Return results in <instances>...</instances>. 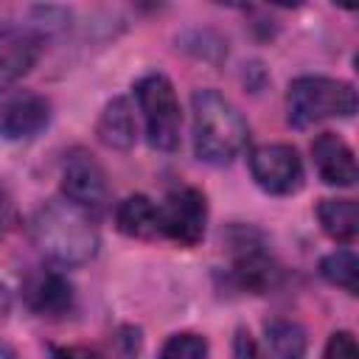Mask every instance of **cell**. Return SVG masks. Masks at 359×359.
Returning a JSON list of instances; mask_svg holds the SVG:
<instances>
[{
    "instance_id": "cell-1",
    "label": "cell",
    "mask_w": 359,
    "mask_h": 359,
    "mask_svg": "<svg viewBox=\"0 0 359 359\" xmlns=\"http://www.w3.org/2000/svg\"><path fill=\"white\" fill-rule=\"evenodd\" d=\"M31 236L42 255L59 266H81L98 252V230L93 216L65 196L45 202L34 213Z\"/></svg>"
},
{
    "instance_id": "cell-2",
    "label": "cell",
    "mask_w": 359,
    "mask_h": 359,
    "mask_svg": "<svg viewBox=\"0 0 359 359\" xmlns=\"http://www.w3.org/2000/svg\"><path fill=\"white\" fill-rule=\"evenodd\" d=\"M191 112H194L191 135H194L196 157L210 165L233 163L250 137L241 112L216 90H196L191 95Z\"/></svg>"
},
{
    "instance_id": "cell-3",
    "label": "cell",
    "mask_w": 359,
    "mask_h": 359,
    "mask_svg": "<svg viewBox=\"0 0 359 359\" xmlns=\"http://www.w3.org/2000/svg\"><path fill=\"white\" fill-rule=\"evenodd\" d=\"M353 112L356 90L342 79L297 76L286 90V121L294 129H306L328 118H351Z\"/></svg>"
},
{
    "instance_id": "cell-4",
    "label": "cell",
    "mask_w": 359,
    "mask_h": 359,
    "mask_svg": "<svg viewBox=\"0 0 359 359\" xmlns=\"http://www.w3.org/2000/svg\"><path fill=\"white\" fill-rule=\"evenodd\" d=\"M135 98L137 109L143 115L146 137L160 151H174L180 146V101L174 93V84L163 73H146L135 81Z\"/></svg>"
},
{
    "instance_id": "cell-5",
    "label": "cell",
    "mask_w": 359,
    "mask_h": 359,
    "mask_svg": "<svg viewBox=\"0 0 359 359\" xmlns=\"http://www.w3.org/2000/svg\"><path fill=\"white\" fill-rule=\"evenodd\" d=\"M157 216H160V236L163 238H168L180 247H194L202 241L205 224H208L205 194L199 188H191V185L171 188L165 194L163 205H157Z\"/></svg>"
},
{
    "instance_id": "cell-6",
    "label": "cell",
    "mask_w": 359,
    "mask_h": 359,
    "mask_svg": "<svg viewBox=\"0 0 359 359\" xmlns=\"http://www.w3.org/2000/svg\"><path fill=\"white\" fill-rule=\"evenodd\" d=\"M250 174L255 185L272 196H289L303 188V160L286 143H264L250 151Z\"/></svg>"
},
{
    "instance_id": "cell-7",
    "label": "cell",
    "mask_w": 359,
    "mask_h": 359,
    "mask_svg": "<svg viewBox=\"0 0 359 359\" xmlns=\"http://www.w3.org/2000/svg\"><path fill=\"white\" fill-rule=\"evenodd\" d=\"M62 194L67 202L79 205L90 216L104 213L109 202V185L107 174L98 165V160L90 151L73 149L62 163Z\"/></svg>"
},
{
    "instance_id": "cell-8",
    "label": "cell",
    "mask_w": 359,
    "mask_h": 359,
    "mask_svg": "<svg viewBox=\"0 0 359 359\" xmlns=\"http://www.w3.org/2000/svg\"><path fill=\"white\" fill-rule=\"evenodd\" d=\"M45 36L31 25L0 28V93L17 84L42 56Z\"/></svg>"
},
{
    "instance_id": "cell-9",
    "label": "cell",
    "mask_w": 359,
    "mask_h": 359,
    "mask_svg": "<svg viewBox=\"0 0 359 359\" xmlns=\"http://www.w3.org/2000/svg\"><path fill=\"white\" fill-rule=\"evenodd\" d=\"M241 238L233 241V280L247 289V292H266L278 283L280 266L275 264V258L264 250L261 238H255L250 230H238Z\"/></svg>"
},
{
    "instance_id": "cell-10",
    "label": "cell",
    "mask_w": 359,
    "mask_h": 359,
    "mask_svg": "<svg viewBox=\"0 0 359 359\" xmlns=\"http://www.w3.org/2000/svg\"><path fill=\"white\" fill-rule=\"evenodd\" d=\"M50 121V101L36 93H20L0 109V135L6 140H28Z\"/></svg>"
},
{
    "instance_id": "cell-11",
    "label": "cell",
    "mask_w": 359,
    "mask_h": 359,
    "mask_svg": "<svg viewBox=\"0 0 359 359\" xmlns=\"http://www.w3.org/2000/svg\"><path fill=\"white\" fill-rule=\"evenodd\" d=\"M311 160L325 185L351 188L356 182V160L353 149L337 132H320L311 140Z\"/></svg>"
},
{
    "instance_id": "cell-12",
    "label": "cell",
    "mask_w": 359,
    "mask_h": 359,
    "mask_svg": "<svg viewBox=\"0 0 359 359\" xmlns=\"http://www.w3.org/2000/svg\"><path fill=\"white\" fill-rule=\"evenodd\" d=\"M22 297L31 311L42 317H59L73 309L70 283L53 269H34L22 280Z\"/></svg>"
},
{
    "instance_id": "cell-13",
    "label": "cell",
    "mask_w": 359,
    "mask_h": 359,
    "mask_svg": "<svg viewBox=\"0 0 359 359\" xmlns=\"http://www.w3.org/2000/svg\"><path fill=\"white\" fill-rule=\"evenodd\" d=\"M95 135L109 149H121V151L132 149L135 140H137V123H135L132 104L126 98H112L104 107V112L98 115Z\"/></svg>"
},
{
    "instance_id": "cell-14",
    "label": "cell",
    "mask_w": 359,
    "mask_h": 359,
    "mask_svg": "<svg viewBox=\"0 0 359 359\" xmlns=\"http://www.w3.org/2000/svg\"><path fill=\"white\" fill-rule=\"evenodd\" d=\"M115 224L129 238H157L160 236L157 205L143 194H132L115 208Z\"/></svg>"
},
{
    "instance_id": "cell-15",
    "label": "cell",
    "mask_w": 359,
    "mask_h": 359,
    "mask_svg": "<svg viewBox=\"0 0 359 359\" xmlns=\"http://www.w3.org/2000/svg\"><path fill=\"white\" fill-rule=\"evenodd\" d=\"M317 219L328 238H334L339 244H351L356 238L359 219H356L353 199H323L317 205Z\"/></svg>"
},
{
    "instance_id": "cell-16",
    "label": "cell",
    "mask_w": 359,
    "mask_h": 359,
    "mask_svg": "<svg viewBox=\"0 0 359 359\" xmlns=\"http://www.w3.org/2000/svg\"><path fill=\"white\" fill-rule=\"evenodd\" d=\"M266 345L272 351V359H303L306 353V331L294 320H266Z\"/></svg>"
},
{
    "instance_id": "cell-17",
    "label": "cell",
    "mask_w": 359,
    "mask_h": 359,
    "mask_svg": "<svg viewBox=\"0 0 359 359\" xmlns=\"http://www.w3.org/2000/svg\"><path fill=\"white\" fill-rule=\"evenodd\" d=\"M320 275L331 283V286H339L345 289L348 294H356L359 292V261H356V252L353 250H334L331 255H325L320 261Z\"/></svg>"
},
{
    "instance_id": "cell-18",
    "label": "cell",
    "mask_w": 359,
    "mask_h": 359,
    "mask_svg": "<svg viewBox=\"0 0 359 359\" xmlns=\"http://www.w3.org/2000/svg\"><path fill=\"white\" fill-rule=\"evenodd\" d=\"M157 359H208V342L199 334L182 331L165 339Z\"/></svg>"
},
{
    "instance_id": "cell-19",
    "label": "cell",
    "mask_w": 359,
    "mask_h": 359,
    "mask_svg": "<svg viewBox=\"0 0 359 359\" xmlns=\"http://www.w3.org/2000/svg\"><path fill=\"white\" fill-rule=\"evenodd\" d=\"M323 359H359V348H356L353 334H351V331H337V334H331Z\"/></svg>"
},
{
    "instance_id": "cell-20",
    "label": "cell",
    "mask_w": 359,
    "mask_h": 359,
    "mask_svg": "<svg viewBox=\"0 0 359 359\" xmlns=\"http://www.w3.org/2000/svg\"><path fill=\"white\" fill-rule=\"evenodd\" d=\"M233 359H266V356L261 353L258 342L247 331H238L233 339Z\"/></svg>"
},
{
    "instance_id": "cell-21",
    "label": "cell",
    "mask_w": 359,
    "mask_h": 359,
    "mask_svg": "<svg viewBox=\"0 0 359 359\" xmlns=\"http://www.w3.org/2000/svg\"><path fill=\"white\" fill-rule=\"evenodd\" d=\"M53 359H104V356L93 348H84V345H67V348H56Z\"/></svg>"
},
{
    "instance_id": "cell-22",
    "label": "cell",
    "mask_w": 359,
    "mask_h": 359,
    "mask_svg": "<svg viewBox=\"0 0 359 359\" xmlns=\"http://www.w3.org/2000/svg\"><path fill=\"white\" fill-rule=\"evenodd\" d=\"M8 311H11V294H8V289L0 283V320H3Z\"/></svg>"
},
{
    "instance_id": "cell-23",
    "label": "cell",
    "mask_w": 359,
    "mask_h": 359,
    "mask_svg": "<svg viewBox=\"0 0 359 359\" xmlns=\"http://www.w3.org/2000/svg\"><path fill=\"white\" fill-rule=\"evenodd\" d=\"M0 359H14V353H11V348H6L3 342H0Z\"/></svg>"
}]
</instances>
